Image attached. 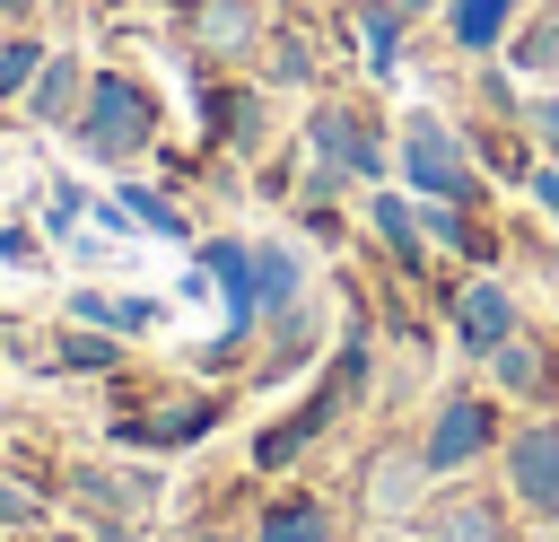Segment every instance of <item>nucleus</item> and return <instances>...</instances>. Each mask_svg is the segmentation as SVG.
Returning a JSON list of instances; mask_svg holds the SVG:
<instances>
[{
    "label": "nucleus",
    "mask_w": 559,
    "mask_h": 542,
    "mask_svg": "<svg viewBox=\"0 0 559 542\" xmlns=\"http://www.w3.org/2000/svg\"><path fill=\"white\" fill-rule=\"evenodd\" d=\"M70 140H79L87 166H114L122 175V166H140L157 149V96L131 70H87V96L70 114Z\"/></svg>",
    "instance_id": "nucleus-1"
},
{
    "label": "nucleus",
    "mask_w": 559,
    "mask_h": 542,
    "mask_svg": "<svg viewBox=\"0 0 559 542\" xmlns=\"http://www.w3.org/2000/svg\"><path fill=\"white\" fill-rule=\"evenodd\" d=\"M402 175L419 184V201H463V210L489 201L480 175H472V140L454 122H437V114H411L402 122Z\"/></svg>",
    "instance_id": "nucleus-2"
},
{
    "label": "nucleus",
    "mask_w": 559,
    "mask_h": 542,
    "mask_svg": "<svg viewBox=\"0 0 559 542\" xmlns=\"http://www.w3.org/2000/svg\"><path fill=\"white\" fill-rule=\"evenodd\" d=\"M297 140H306L314 166H332V175H349V184H384V140H376L349 105H314Z\"/></svg>",
    "instance_id": "nucleus-3"
},
{
    "label": "nucleus",
    "mask_w": 559,
    "mask_h": 542,
    "mask_svg": "<svg viewBox=\"0 0 559 542\" xmlns=\"http://www.w3.org/2000/svg\"><path fill=\"white\" fill-rule=\"evenodd\" d=\"M489 446H498V402H489V393H445L437 420H428V437H419L428 472H463V463L489 455Z\"/></svg>",
    "instance_id": "nucleus-4"
},
{
    "label": "nucleus",
    "mask_w": 559,
    "mask_h": 542,
    "mask_svg": "<svg viewBox=\"0 0 559 542\" xmlns=\"http://www.w3.org/2000/svg\"><path fill=\"white\" fill-rule=\"evenodd\" d=\"M218 420H227V402H218V393H192V402H148V411H122L105 437H114V446H157V455H166V446H201Z\"/></svg>",
    "instance_id": "nucleus-5"
},
{
    "label": "nucleus",
    "mask_w": 559,
    "mask_h": 542,
    "mask_svg": "<svg viewBox=\"0 0 559 542\" xmlns=\"http://www.w3.org/2000/svg\"><path fill=\"white\" fill-rule=\"evenodd\" d=\"M507 498L524 516H559V420H533L507 437Z\"/></svg>",
    "instance_id": "nucleus-6"
},
{
    "label": "nucleus",
    "mask_w": 559,
    "mask_h": 542,
    "mask_svg": "<svg viewBox=\"0 0 559 542\" xmlns=\"http://www.w3.org/2000/svg\"><path fill=\"white\" fill-rule=\"evenodd\" d=\"M445 315H454V350H463V358H489V350L515 332V297H507V280H472V288H454Z\"/></svg>",
    "instance_id": "nucleus-7"
},
{
    "label": "nucleus",
    "mask_w": 559,
    "mask_h": 542,
    "mask_svg": "<svg viewBox=\"0 0 559 542\" xmlns=\"http://www.w3.org/2000/svg\"><path fill=\"white\" fill-rule=\"evenodd\" d=\"M183 35H192L201 61H245L253 35H262V0H192Z\"/></svg>",
    "instance_id": "nucleus-8"
},
{
    "label": "nucleus",
    "mask_w": 559,
    "mask_h": 542,
    "mask_svg": "<svg viewBox=\"0 0 559 542\" xmlns=\"http://www.w3.org/2000/svg\"><path fill=\"white\" fill-rule=\"evenodd\" d=\"M367 227H376V245L393 254V271H402V280H428V245H419V210H411V201H393V192L376 184Z\"/></svg>",
    "instance_id": "nucleus-9"
},
{
    "label": "nucleus",
    "mask_w": 559,
    "mask_h": 542,
    "mask_svg": "<svg viewBox=\"0 0 559 542\" xmlns=\"http://www.w3.org/2000/svg\"><path fill=\"white\" fill-rule=\"evenodd\" d=\"M515 9H524V0H445L454 52H498V44L515 35Z\"/></svg>",
    "instance_id": "nucleus-10"
},
{
    "label": "nucleus",
    "mask_w": 559,
    "mask_h": 542,
    "mask_svg": "<svg viewBox=\"0 0 559 542\" xmlns=\"http://www.w3.org/2000/svg\"><path fill=\"white\" fill-rule=\"evenodd\" d=\"M489 367H498V385L524 393V402H550V385H559V376H550V350H542L533 332H507V341L489 350Z\"/></svg>",
    "instance_id": "nucleus-11"
},
{
    "label": "nucleus",
    "mask_w": 559,
    "mask_h": 542,
    "mask_svg": "<svg viewBox=\"0 0 559 542\" xmlns=\"http://www.w3.org/2000/svg\"><path fill=\"white\" fill-rule=\"evenodd\" d=\"M70 323H105V332H157L166 306L157 297H105V288H70Z\"/></svg>",
    "instance_id": "nucleus-12"
},
{
    "label": "nucleus",
    "mask_w": 559,
    "mask_h": 542,
    "mask_svg": "<svg viewBox=\"0 0 559 542\" xmlns=\"http://www.w3.org/2000/svg\"><path fill=\"white\" fill-rule=\"evenodd\" d=\"M402 17H411L402 0H358V35H367V61L358 70L367 79H393L402 70Z\"/></svg>",
    "instance_id": "nucleus-13"
},
{
    "label": "nucleus",
    "mask_w": 559,
    "mask_h": 542,
    "mask_svg": "<svg viewBox=\"0 0 559 542\" xmlns=\"http://www.w3.org/2000/svg\"><path fill=\"white\" fill-rule=\"evenodd\" d=\"M26 96H35V122H44V131H70V114H79V96H87V70L52 52V61L35 70V87H26Z\"/></svg>",
    "instance_id": "nucleus-14"
},
{
    "label": "nucleus",
    "mask_w": 559,
    "mask_h": 542,
    "mask_svg": "<svg viewBox=\"0 0 559 542\" xmlns=\"http://www.w3.org/2000/svg\"><path fill=\"white\" fill-rule=\"evenodd\" d=\"M253 542H332V507L323 498H271Z\"/></svg>",
    "instance_id": "nucleus-15"
},
{
    "label": "nucleus",
    "mask_w": 559,
    "mask_h": 542,
    "mask_svg": "<svg viewBox=\"0 0 559 542\" xmlns=\"http://www.w3.org/2000/svg\"><path fill=\"white\" fill-rule=\"evenodd\" d=\"M419 481H428V455H419V446H411V455H376V463H367V498H376L384 516H402V507L419 498Z\"/></svg>",
    "instance_id": "nucleus-16"
},
{
    "label": "nucleus",
    "mask_w": 559,
    "mask_h": 542,
    "mask_svg": "<svg viewBox=\"0 0 559 542\" xmlns=\"http://www.w3.org/2000/svg\"><path fill=\"white\" fill-rule=\"evenodd\" d=\"M253 262H262V315H280V306H297V297H306V262H297V245L262 236V245H253Z\"/></svg>",
    "instance_id": "nucleus-17"
},
{
    "label": "nucleus",
    "mask_w": 559,
    "mask_h": 542,
    "mask_svg": "<svg viewBox=\"0 0 559 542\" xmlns=\"http://www.w3.org/2000/svg\"><path fill=\"white\" fill-rule=\"evenodd\" d=\"M52 367H70V376H114V367H122V341H114L105 323H70L61 350H52Z\"/></svg>",
    "instance_id": "nucleus-18"
},
{
    "label": "nucleus",
    "mask_w": 559,
    "mask_h": 542,
    "mask_svg": "<svg viewBox=\"0 0 559 542\" xmlns=\"http://www.w3.org/2000/svg\"><path fill=\"white\" fill-rule=\"evenodd\" d=\"M437 542H515V533H507V507L454 498V507H437Z\"/></svg>",
    "instance_id": "nucleus-19"
},
{
    "label": "nucleus",
    "mask_w": 559,
    "mask_h": 542,
    "mask_svg": "<svg viewBox=\"0 0 559 542\" xmlns=\"http://www.w3.org/2000/svg\"><path fill=\"white\" fill-rule=\"evenodd\" d=\"M201 114H210V140H253V96H236V87H201Z\"/></svg>",
    "instance_id": "nucleus-20"
},
{
    "label": "nucleus",
    "mask_w": 559,
    "mask_h": 542,
    "mask_svg": "<svg viewBox=\"0 0 559 542\" xmlns=\"http://www.w3.org/2000/svg\"><path fill=\"white\" fill-rule=\"evenodd\" d=\"M122 201H131V219H140L148 236H175V245H192V227H183V210H175L166 192H148V184H122Z\"/></svg>",
    "instance_id": "nucleus-21"
},
{
    "label": "nucleus",
    "mask_w": 559,
    "mask_h": 542,
    "mask_svg": "<svg viewBox=\"0 0 559 542\" xmlns=\"http://www.w3.org/2000/svg\"><path fill=\"white\" fill-rule=\"evenodd\" d=\"M44 61H52V52H44L35 35H9V44H0V105H9V96H26Z\"/></svg>",
    "instance_id": "nucleus-22"
},
{
    "label": "nucleus",
    "mask_w": 559,
    "mask_h": 542,
    "mask_svg": "<svg viewBox=\"0 0 559 542\" xmlns=\"http://www.w3.org/2000/svg\"><path fill=\"white\" fill-rule=\"evenodd\" d=\"M515 70H559V9L515 35Z\"/></svg>",
    "instance_id": "nucleus-23"
},
{
    "label": "nucleus",
    "mask_w": 559,
    "mask_h": 542,
    "mask_svg": "<svg viewBox=\"0 0 559 542\" xmlns=\"http://www.w3.org/2000/svg\"><path fill=\"white\" fill-rule=\"evenodd\" d=\"M271 79H280V87H306V79H314V44H306V35H280V44H271Z\"/></svg>",
    "instance_id": "nucleus-24"
},
{
    "label": "nucleus",
    "mask_w": 559,
    "mask_h": 542,
    "mask_svg": "<svg viewBox=\"0 0 559 542\" xmlns=\"http://www.w3.org/2000/svg\"><path fill=\"white\" fill-rule=\"evenodd\" d=\"M79 219H96V201L79 184H44V227H79Z\"/></svg>",
    "instance_id": "nucleus-25"
},
{
    "label": "nucleus",
    "mask_w": 559,
    "mask_h": 542,
    "mask_svg": "<svg viewBox=\"0 0 559 542\" xmlns=\"http://www.w3.org/2000/svg\"><path fill=\"white\" fill-rule=\"evenodd\" d=\"M0 525H35V490L17 472H0Z\"/></svg>",
    "instance_id": "nucleus-26"
},
{
    "label": "nucleus",
    "mask_w": 559,
    "mask_h": 542,
    "mask_svg": "<svg viewBox=\"0 0 559 542\" xmlns=\"http://www.w3.org/2000/svg\"><path fill=\"white\" fill-rule=\"evenodd\" d=\"M524 192H533V201H542V219L559 227V157H550V166H533V175H524Z\"/></svg>",
    "instance_id": "nucleus-27"
},
{
    "label": "nucleus",
    "mask_w": 559,
    "mask_h": 542,
    "mask_svg": "<svg viewBox=\"0 0 559 542\" xmlns=\"http://www.w3.org/2000/svg\"><path fill=\"white\" fill-rule=\"evenodd\" d=\"M524 122H533V131H542V149L559 157V96H533V105H524Z\"/></svg>",
    "instance_id": "nucleus-28"
},
{
    "label": "nucleus",
    "mask_w": 559,
    "mask_h": 542,
    "mask_svg": "<svg viewBox=\"0 0 559 542\" xmlns=\"http://www.w3.org/2000/svg\"><path fill=\"white\" fill-rule=\"evenodd\" d=\"M0 262H35V236L26 227H0Z\"/></svg>",
    "instance_id": "nucleus-29"
},
{
    "label": "nucleus",
    "mask_w": 559,
    "mask_h": 542,
    "mask_svg": "<svg viewBox=\"0 0 559 542\" xmlns=\"http://www.w3.org/2000/svg\"><path fill=\"white\" fill-rule=\"evenodd\" d=\"M0 17H35V0H0Z\"/></svg>",
    "instance_id": "nucleus-30"
},
{
    "label": "nucleus",
    "mask_w": 559,
    "mask_h": 542,
    "mask_svg": "<svg viewBox=\"0 0 559 542\" xmlns=\"http://www.w3.org/2000/svg\"><path fill=\"white\" fill-rule=\"evenodd\" d=\"M402 9H411V17H419V9H445V0H402Z\"/></svg>",
    "instance_id": "nucleus-31"
},
{
    "label": "nucleus",
    "mask_w": 559,
    "mask_h": 542,
    "mask_svg": "<svg viewBox=\"0 0 559 542\" xmlns=\"http://www.w3.org/2000/svg\"><path fill=\"white\" fill-rule=\"evenodd\" d=\"M376 542H411V533H376Z\"/></svg>",
    "instance_id": "nucleus-32"
},
{
    "label": "nucleus",
    "mask_w": 559,
    "mask_h": 542,
    "mask_svg": "<svg viewBox=\"0 0 559 542\" xmlns=\"http://www.w3.org/2000/svg\"><path fill=\"white\" fill-rule=\"evenodd\" d=\"M183 9H192V0H183Z\"/></svg>",
    "instance_id": "nucleus-33"
}]
</instances>
